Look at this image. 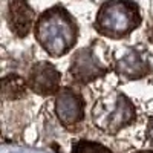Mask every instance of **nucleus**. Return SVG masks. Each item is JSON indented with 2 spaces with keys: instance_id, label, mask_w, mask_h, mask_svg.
<instances>
[{
  "instance_id": "nucleus-2",
  "label": "nucleus",
  "mask_w": 153,
  "mask_h": 153,
  "mask_svg": "<svg viewBox=\"0 0 153 153\" xmlns=\"http://www.w3.org/2000/svg\"><path fill=\"white\" fill-rule=\"evenodd\" d=\"M141 17L138 6L129 0H109L101 6L95 28L103 34L113 38L127 35L138 28Z\"/></svg>"
},
{
  "instance_id": "nucleus-4",
  "label": "nucleus",
  "mask_w": 153,
  "mask_h": 153,
  "mask_svg": "<svg viewBox=\"0 0 153 153\" xmlns=\"http://www.w3.org/2000/svg\"><path fill=\"white\" fill-rule=\"evenodd\" d=\"M58 83H60V74L51 63L40 61L32 66L28 84L31 86L34 92L43 97L52 95L58 89Z\"/></svg>"
},
{
  "instance_id": "nucleus-6",
  "label": "nucleus",
  "mask_w": 153,
  "mask_h": 153,
  "mask_svg": "<svg viewBox=\"0 0 153 153\" xmlns=\"http://www.w3.org/2000/svg\"><path fill=\"white\" fill-rule=\"evenodd\" d=\"M71 74L75 80L81 83H89L98 78L101 74H104V68L94 55L92 49H81L75 54L72 60Z\"/></svg>"
},
{
  "instance_id": "nucleus-5",
  "label": "nucleus",
  "mask_w": 153,
  "mask_h": 153,
  "mask_svg": "<svg viewBox=\"0 0 153 153\" xmlns=\"http://www.w3.org/2000/svg\"><path fill=\"white\" fill-rule=\"evenodd\" d=\"M55 109L60 121L65 126H72L80 123L84 117V107H83V100L78 94H75L72 89H61L57 101H55Z\"/></svg>"
},
{
  "instance_id": "nucleus-9",
  "label": "nucleus",
  "mask_w": 153,
  "mask_h": 153,
  "mask_svg": "<svg viewBox=\"0 0 153 153\" xmlns=\"http://www.w3.org/2000/svg\"><path fill=\"white\" fill-rule=\"evenodd\" d=\"M11 78L8 76V78L3 80L2 83V89H3V97L5 98H19L25 94V84L20 78H17V76H14V84H11Z\"/></svg>"
},
{
  "instance_id": "nucleus-12",
  "label": "nucleus",
  "mask_w": 153,
  "mask_h": 153,
  "mask_svg": "<svg viewBox=\"0 0 153 153\" xmlns=\"http://www.w3.org/2000/svg\"><path fill=\"white\" fill-rule=\"evenodd\" d=\"M136 153H153V150H141V152H136Z\"/></svg>"
},
{
  "instance_id": "nucleus-11",
  "label": "nucleus",
  "mask_w": 153,
  "mask_h": 153,
  "mask_svg": "<svg viewBox=\"0 0 153 153\" xmlns=\"http://www.w3.org/2000/svg\"><path fill=\"white\" fill-rule=\"evenodd\" d=\"M149 138H150V141H152V144H153V120L150 121V124H149Z\"/></svg>"
},
{
  "instance_id": "nucleus-10",
  "label": "nucleus",
  "mask_w": 153,
  "mask_h": 153,
  "mask_svg": "<svg viewBox=\"0 0 153 153\" xmlns=\"http://www.w3.org/2000/svg\"><path fill=\"white\" fill-rule=\"evenodd\" d=\"M72 153H112V152L106 149L103 144H98L94 141H78L74 146Z\"/></svg>"
},
{
  "instance_id": "nucleus-1",
  "label": "nucleus",
  "mask_w": 153,
  "mask_h": 153,
  "mask_svg": "<svg viewBox=\"0 0 153 153\" xmlns=\"http://www.w3.org/2000/svg\"><path fill=\"white\" fill-rule=\"evenodd\" d=\"M35 38L52 57L65 55L76 42L75 20L65 8H51L38 17Z\"/></svg>"
},
{
  "instance_id": "nucleus-7",
  "label": "nucleus",
  "mask_w": 153,
  "mask_h": 153,
  "mask_svg": "<svg viewBox=\"0 0 153 153\" xmlns=\"http://www.w3.org/2000/svg\"><path fill=\"white\" fill-rule=\"evenodd\" d=\"M35 19L34 9L26 0H9L8 2V23L11 31L19 37H25Z\"/></svg>"
},
{
  "instance_id": "nucleus-3",
  "label": "nucleus",
  "mask_w": 153,
  "mask_h": 153,
  "mask_svg": "<svg viewBox=\"0 0 153 153\" xmlns=\"http://www.w3.org/2000/svg\"><path fill=\"white\" fill-rule=\"evenodd\" d=\"M135 120V109L126 97L120 95L110 109L97 117V126L109 133H117L120 129L126 127Z\"/></svg>"
},
{
  "instance_id": "nucleus-8",
  "label": "nucleus",
  "mask_w": 153,
  "mask_h": 153,
  "mask_svg": "<svg viewBox=\"0 0 153 153\" xmlns=\"http://www.w3.org/2000/svg\"><path fill=\"white\" fill-rule=\"evenodd\" d=\"M118 71L120 74H123L127 78H139L147 72V63L144 61V58H141L138 55V52L130 51L123 60H120L118 63Z\"/></svg>"
}]
</instances>
